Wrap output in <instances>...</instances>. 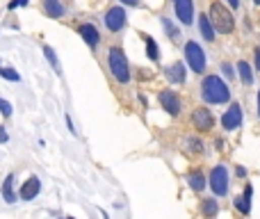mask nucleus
I'll use <instances>...</instances> for the list:
<instances>
[{"mask_svg":"<svg viewBox=\"0 0 260 219\" xmlns=\"http://www.w3.org/2000/svg\"><path fill=\"white\" fill-rule=\"evenodd\" d=\"M201 91H203V98L208 100V103H226L228 98H231V91H228V87L224 85L221 78L217 76H208L203 80V85H201Z\"/></svg>","mask_w":260,"mask_h":219,"instance_id":"nucleus-1","label":"nucleus"},{"mask_svg":"<svg viewBox=\"0 0 260 219\" xmlns=\"http://www.w3.org/2000/svg\"><path fill=\"white\" fill-rule=\"evenodd\" d=\"M210 21H212L214 30L224 32V34L233 32V27H235V23H233V14L228 12L221 3H212V5H210Z\"/></svg>","mask_w":260,"mask_h":219,"instance_id":"nucleus-2","label":"nucleus"},{"mask_svg":"<svg viewBox=\"0 0 260 219\" xmlns=\"http://www.w3.org/2000/svg\"><path fill=\"white\" fill-rule=\"evenodd\" d=\"M109 71L119 82L130 80V66H128V59L121 48H109Z\"/></svg>","mask_w":260,"mask_h":219,"instance_id":"nucleus-3","label":"nucleus"},{"mask_svg":"<svg viewBox=\"0 0 260 219\" xmlns=\"http://www.w3.org/2000/svg\"><path fill=\"white\" fill-rule=\"evenodd\" d=\"M185 57H187V64L192 66V71L196 73L205 71V55H203V48L196 41H187L185 44Z\"/></svg>","mask_w":260,"mask_h":219,"instance_id":"nucleus-4","label":"nucleus"},{"mask_svg":"<svg viewBox=\"0 0 260 219\" xmlns=\"http://www.w3.org/2000/svg\"><path fill=\"white\" fill-rule=\"evenodd\" d=\"M210 187L217 196H224L228 192V171L226 167H214L210 173Z\"/></svg>","mask_w":260,"mask_h":219,"instance_id":"nucleus-5","label":"nucleus"},{"mask_svg":"<svg viewBox=\"0 0 260 219\" xmlns=\"http://www.w3.org/2000/svg\"><path fill=\"white\" fill-rule=\"evenodd\" d=\"M126 9L123 7H112L107 9V14H105V25H107V30L112 32H119L126 27Z\"/></svg>","mask_w":260,"mask_h":219,"instance_id":"nucleus-6","label":"nucleus"},{"mask_svg":"<svg viewBox=\"0 0 260 219\" xmlns=\"http://www.w3.org/2000/svg\"><path fill=\"white\" fill-rule=\"evenodd\" d=\"M240 123H242V107L237 103H233L221 117V126L226 130H235V128H240Z\"/></svg>","mask_w":260,"mask_h":219,"instance_id":"nucleus-7","label":"nucleus"},{"mask_svg":"<svg viewBox=\"0 0 260 219\" xmlns=\"http://www.w3.org/2000/svg\"><path fill=\"white\" fill-rule=\"evenodd\" d=\"M160 105H162L169 114H173V117H176V114H180V100H178L176 91H171V89L160 91Z\"/></svg>","mask_w":260,"mask_h":219,"instance_id":"nucleus-8","label":"nucleus"},{"mask_svg":"<svg viewBox=\"0 0 260 219\" xmlns=\"http://www.w3.org/2000/svg\"><path fill=\"white\" fill-rule=\"evenodd\" d=\"M192 119H194V126L199 128V130H210V128L214 126V117L210 114V110H205V107H196Z\"/></svg>","mask_w":260,"mask_h":219,"instance_id":"nucleus-9","label":"nucleus"},{"mask_svg":"<svg viewBox=\"0 0 260 219\" xmlns=\"http://www.w3.org/2000/svg\"><path fill=\"white\" fill-rule=\"evenodd\" d=\"M176 16L180 18V23L190 25L194 18V3L192 0H176Z\"/></svg>","mask_w":260,"mask_h":219,"instance_id":"nucleus-10","label":"nucleus"},{"mask_svg":"<svg viewBox=\"0 0 260 219\" xmlns=\"http://www.w3.org/2000/svg\"><path fill=\"white\" fill-rule=\"evenodd\" d=\"M39 190H41V182H39V178H36V176L27 178V180L23 182V187H21V199L32 201L36 194H39Z\"/></svg>","mask_w":260,"mask_h":219,"instance_id":"nucleus-11","label":"nucleus"},{"mask_svg":"<svg viewBox=\"0 0 260 219\" xmlns=\"http://www.w3.org/2000/svg\"><path fill=\"white\" fill-rule=\"evenodd\" d=\"M78 32H80V36L91 46V48H94V46H98V41H100L98 30H96V27L91 25V23H82V25L78 27Z\"/></svg>","mask_w":260,"mask_h":219,"instance_id":"nucleus-12","label":"nucleus"},{"mask_svg":"<svg viewBox=\"0 0 260 219\" xmlns=\"http://www.w3.org/2000/svg\"><path fill=\"white\" fill-rule=\"evenodd\" d=\"M167 78L171 82H185V66H182V62H173L167 68Z\"/></svg>","mask_w":260,"mask_h":219,"instance_id":"nucleus-13","label":"nucleus"},{"mask_svg":"<svg viewBox=\"0 0 260 219\" xmlns=\"http://www.w3.org/2000/svg\"><path fill=\"white\" fill-rule=\"evenodd\" d=\"M251 194H253V190H251V185H246L244 196H237V199H235V205H237V210H240L242 214H249V210H251Z\"/></svg>","mask_w":260,"mask_h":219,"instance_id":"nucleus-14","label":"nucleus"},{"mask_svg":"<svg viewBox=\"0 0 260 219\" xmlns=\"http://www.w3.org/2000/svg\"><path fill=\"white\" fill-rule=\"evenodd\" d=\"M44 9L50 14L53 18H59L64 16V5L59 0H44Z\"/></svg>","mask_w":260,"mask_h":219,"instance_id":"nucleus-15","label":"nucleus"},{"mask_svg":"<svg viewBox=\"0 0 260 219\" xmlns=\"http://www.w3.org/2000/svg\"><path fill=\"white\" fill-rule=\"evenodd\" d=\"M199 27H201V34H203L208 41L214 39V30H212L214 25H212V21H210V16H205V14H203V16H201V21H199Z\"/></svg>","mask_w":260,"mask_h":219,"instance_id":"nucleus-16","label":"nucleus"},{"mask_svg":"<svg viewBox=\"0 0 260 219\" xmlns=\"http://www.w3.org/2000/svg\"><path fill=\"white\" fill-rule=\"evenodd\" d=\"M3 196L7 203H14L16 201V194H14V176L5 178V185H3Z\"/></svg>","mask_w":260,"mask_h":219,"instance_id":"nucleus-17","label":"nucleus"},{"mask_svg":"<svg viewBox=\"0 0 260 219\" xmlns=\"http://www.w3.org/2000/svg\"><path fill=\"white\" fill-rule=\"evenodd\" d=\"M237 71H240V78H242V82H244V85H251V82H253V73H251V66L246 62L237 64Z\"/></svg>","mask_w":260,"mask_h":219,"instance_id":"nucleus-18","label":"nucleus"},{"mask_svg":"<svg viewBox=\"0 0 260 219\" xmlns=\"http://www.w3.org/2000/svg\"><path fill=\"white\" fill-rule=\"evenodd\" d=\"M144 36V41H146V53H148V57L151 59H158L160 57V50H158V44L153 41V36H148V34H141Z\"/></svg>","mask_w":260,"mask_h":219,"instance_id":"nucleus-19","label":"nucleus"},{"mask_svg":"<svg viewBox=\"0 0 260 219\" xmlns=\"http://www.w3.org/2000/svg\"><path fill=\"white\" fill-rule=\"evenodd\" d=\"M190 187L194 192H201L205 187V178L201 176V173H192V176H190Z\"/></svg>","mask_w":260,"mask_h":219,"instance_id":"nucleus-20","label":"nucleus"},{"mask_svg":"<svg viewBox=\"0 0 260 219\" xmlns=\"http://www.w3.org/2000/svg\"><path fill=\"white\" fill-rule=\"evenodd\" d=\"M203 214H208V217L217 214V201H214V199H205L203 201Z\"/></svg>","mask_w":260,"mask_h":219,"instance_id":"nucleus-21","label":"nucleus"},{"mask_svg":"<svg viewBox=\"0 0 260 219\" xmlns=\"http://www.w3.org/2000/svg\"><path fill=\"white\" fill-rule=\"evenodd\" d=\"M0 76H3L5 80H14V82H18V80H21V76H18V73H16V68H7V66H5V68H0Z\"/></svg>","mask_w":260,"mask_h":219,"instance_id":"nucleus-22","label":"nucleus"},{"mask_svg":"<svg viewBox=\"0 0 260 219\" xmlns=\"http://www.w3.org/2000/svg\"><path fill=\"white\" fill-rule=\"evenodd\" d=\"M44 53H46V57H48V62L53 64V66H55V71L59 73V62H57V57H55V50H53V48H48V46H46V48H44Z\"/></svg>","mask_w":260,"mask_h":219,"instance_id":"nucleus-23","label":"nucleus"},{"mask_svg":"<svg viewBox=\"0 0 260 219\" xmlns=\"http://www.w3.org/2000/svg\"><path fill=\"white\" fill-rule=\"evenodd\" d=\"M162 23H164V27H167V32H169V36H171V39H178V32H176V27L171 25V21H169V18H162Z\"/></svg>","mask_w":260,"mask_h":219,"instance_id":"nucleus-24","label":"nucleus"},{"mask_svg":"<svg viewBox=\"0 0 260 219\" xmlns=\"http://www.w3.org/2000/svg\"><path fill=\"white\" fill-rule=\"evenodd\" d=\"M0 112H3V117H12V105L3 98H0Z\"/></svg>","mask_w":260,"mask_h":219,"instance_id":"nucleus-25","label":"nucleus"},{"mask_svg":"<svg viewBox=\"0 0 260 219\" xmlns=\"http://www.w3.org/2000/svg\"><path fill=\"white\" fill-rule=\"evenodd\" d=\"M23 5H27V0H12V3H9V9H14V7H23Z\"/></svg>","mask_w":260,"mask_h":219,"instance_id":"nucleus-26","label":"nucleus"},{"mask_svg":"<svg viewBox=\"0 0 260 219\" xmlns=\"http://www.w3.org/2000/svg\"><path fill=\"white\" fill-rule=\"evenodd\" d=\"M221 68H224V73H226V76H228V78H233V76H235V73H233V68H231V66H228V64H224V66H221Z\"/></svg>","mask_w":260,"mask_h":219,"instance_id":"nucleus-27","label":"nucleus"},{"mask_svg":"<svg viewBox=\"0 0 260 219\" xmlns=\"http://www.w3.org/2000/svg\"><path fill=\"white\" fill-rule=\"evenodd\" d=\"M7 141V132H5V128H0V144H5Z\"/></svg>","mask_w":260,"mask_h":219,"instance_id":"nucleus-28","label":"nucleus"},{"mask_svg":"<svg viewBox=\"0 0 260 219\" xmlns=\"http://www.w3.org/2000/svg\"><path fill=\"white\" fill-rule=\"evenodd\" d=\"M226 3H228V5H231V7H233V9H235V7H240V0H226Z\"/></svg>","mask_w":260,"mask_h":219,"instance_id":"nucleus-29","label":"nucleus"},{"mask_svg":"<svg viewBox=\"0 0 260 219\" xmlns=\"http://www.w3.org/2000/svg\"><path fill=\"white\" fill-rule=\"evenodd\" d=\"M255 66H258V68H260V48H258V50H255Z\"/></svg>","mask_w":260,"mask_h":219,"instance_id":"nucleus-30","label":"nucleus"},{"mask_svg":"<svg viewBox=\"0 0 260 219\" xmlns=\"http://www.w3.org/2000/svg\"><path fill=\"white\" fill-rule=\"evenodd\" d=\"M121 3H123V5H137L139 0H121Z\"/></svg>","mask_w":260,"mask_h":219,"instance_id":"nucleus-31","label":"nucleus"},{"mask_svg":"<svg viewBox=\"0 0 260 219\" xmlns=\"http://www.w3.org/2000/svg\"><path fill=\"white\" fill-rule=\"evenodd\" d=\"M258 117H260V91H258Z\"/></svg>","mask_w":260,"mask_h":219,"instance_id":"nucleus-32","label":"nucleus"},{"mask_svg":"<svg viewBox=\"0 0 260 219\" xmlns=\"http://www.w3.org/2000/svg\"><path fill=\"white\" fill-rule=\"evenodd\" d=\"M253 3H255V5H260V0H253Z\"/></svg>","mask_w":260,"mask_h":219,"instance_id":"nucleus-33","label":"nucleus"}]
</instances>
